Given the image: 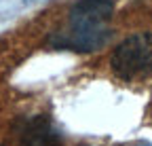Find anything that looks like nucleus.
<instances>
[{
	"instance_id": "obj_3",
	"label": "nucleus",
	"mask_w": 152,
	"mask_h": 146,
	"mask_svg": "<svg viewBox=\"0 0 152 146\" xmlns=\"http://www.w3.org/2000/svg\"><path fill=\"white\" fill-rule=\"evenodd\" d=\"M114 13L112 0H78L70 9L72 26H106Z\"/></svg>"
},
{
	"instance_id": "obj_4",
	"label": "nucleus",
	"mask_w": 152,
	"mask_h": 146,
	"mask_svg": "<svg viewBox=\"0 0 152 146\" xmlns=\"http://www.w3.org/2000/svg\"><path fill=\"white\" fill-rule=\"evenodd\" d=\"M19 142L21 146H59L61 140L51 119L38 114L23 123V127L19 129Z\"/></svg>"
},
{
	"instance_id": "obj_2",
	"label": "nucleus",
	"mask_w": 152,
	"mask_h": 146,
	"mask_svg": "<svg viewBox=\"0 0 152 146\" xmlns=\"http://www.w3.org/2000/svg\"><path fill=\"white\" fill-rule=\"evenodd\" d=\"M110 38L108 26H72L66 32H59L51 38V47L55 49H68V51H80L91 53L102 49Z\"/></svg>"
},
{
	"instance_id": "obj_1",
	"label": "nucleus",
	"mask_w": 152,
	"mask_h": 146,
	"mask_svg": "<svg viewBox=\"0 0 152 146\" xmlns=\"http://www.w3.org/2000/svg\"><path fill=\"white\" fill-rule=\"evenodd\" d=\"M112 72L123 81H137L152 74V32L125 38L110 57Z\"/></svg>"
}]
</instances>
